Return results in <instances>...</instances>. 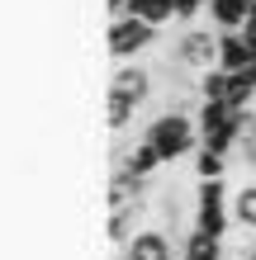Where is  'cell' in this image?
<instances>
[{
    "label": "cell",
    "mask_w": 256,
    "mask_h": 260,
    "mask_svg": "<svg viewBox=\"0 0 256 260\" xmlns=\"http://www.w3.org/2000/svg\"><path fill=\"white\" fill-rule=\"evenodd\" d=\"M147 142L161 151V161H180L200 142V123H194L190 114H180V109H166V114H157L152 123H147Z\"/></svg>",
    "instance_id": "6da1fadb"
},
{
    "label": "cell",
    "mask_w": 256,
    "mask_h": 260,
    "mask_svg": "<svg viewBox=\"0 0 256 260\" xmlns=\"http://www.w3.org/2000/svg\"><path fill=\"white\" fill-rule=\"evenodd\" d=\"M214 62H218V38L209 34V28H185V38H180L176 52H171V67L200 76V71H209Z\"/></svg>",
    "instance_id": "7a4b0ae2"
},
{
    "label": "cell",
    "mask_w": 256,
    "mask_h": 260,
    "mask_svg": "<svg viewBox=\"0 0 256 260\" xmlns=\"http://www.w3.org/2000/svg\"><path fill=\"white\" fill-rule=\"evenodd\" d=\"M152 38H157V24L138 19V14H119V19L109 24V52L119 57V62L133 57V52H143Z\"/></svg>",
    "instance_id": "3957f363"
},
{
    "label": "cell",
    "mask_w": 256,
    "mask_h": 260,
    "mask_svg": "<svg viewBox=\"0 0 256 260\" xmlns=\"http://www.w3.org/2000/svg\"><path fill=\"white\" fill-rule=\"evenodd\" d=\"M124 260H176L171 227H166V232H161V227H143V232H133L128 246H124Z\"/></svg>",
    "instance_id": "277c9868"
},
{
    "label": "cell",
    "mask_w": 256,
    "mask_h": 260,
    "mask_svg": "<svg viewBox=\"0 0 256 260\" xmlns=\"http://www.w3.org/2000/svg\"><path fill=\"white\" fill-rule=\"evenodd\" d=\"M214 67H223V71L256 67L251 43H247V34H242V28H223V34H218V62H214Z\"/></svg>",
    "instance_id": "5b68a950"
},
{
    "label": "cell",
    "mask_w": 256,
    "mask_h": 260,
    "mask_svg": "<svg viewBox=\"0 0 256 260\" xmlns=\"http://www.w3.org/2000/svg\"><path fill=\"white\" fill-rule=\"evenodd\" d=\"M109 90H124V95H133L138 104H147V95H152V71L147 67H119Z\"/></svg>",
    "instance_id": "8992f818"
},
{
    "label": "cell",
    "mask_w": 256,
    "mask_h": 260,
    "mask_svg": "<svg viewBox=\"0 0 256 260\" xmlns=\"http://www.w3.org/2000/svg\"><path fill=\"white\" fill-rule=\"evenodd\" d=\"M251 5H256V0H209V19L218 24V34H223V28H242Z\"/></svg>",
    "instance_id": "52a82bcc"
},
{
    "label": "cell",
    "mask_w": 256,
    "mask_h": 260,
    "mask_svg": "<svg viewBox=\"0 0 256 260\" xmlns=\"http://www.w3.org/2000/svg\"><path fill=\"white\" fill-rule=\"evenodd\" d=\"M251 95H256V67H242V71H228V95H223V100H228V104H233L237 114H242L247 104H251Z\"/></svg>",
    "instance_id": "ba28073f"
},
{
    "label": "cell",
    "mask_w": 256,
    "mask_h": 260,
    "mask_svg": "<svg viewBox=\"0 0 256 260\" xmlns=\"http://www.w3.org/2000/svg\"><path fill=\"white\" fill-rule=\"evenodd\" d=\"M124 14H138V19L147 24H157V28H166L176 19V0H128V10Z\"/></svg>",
    "instance_id": "9c48e42d"
},
{
    "label": "cell",
    "mask_w": 256,
    "mask_h": 260,
    "mask_svg": "<svg viewBox=\"0 0 256 260\" xmlns=\"http://www.w3.org/2000/svg\"><path fill=\"white\" fill-rule=\"evenodd\" d=\"M233 227H242V232H256V185H242L233 194Z\"/></svg>",
    "instance_id": "30bf717a"
},
{
    "label": "cell",
    "mask_w": 256,
    "mask_h": 260,
    "mask_svg": "<svg viewBox=\"0 0 256 260\" xmlns=\"http://www.w3.org/2000/svg\"><path fill=\"white\" fill-rule=\"evenodd\" d=\"M233 114H237V109H233L228 100H200V109H194V123H200V137H204V133H214L218 123H228Z\"/></svg>",
    "instance_id": "8fae6325"
},
{
    "label": "cell",
    "mask_w": 256,
    "mask_h": 260,
    "mask_svg": "<svg viewBox=\"0 0 256 260\" xmlns=\"http://www.w3.org/2000/svg\"><path fill=\"white\" fill-rule=\"evenodd\" d=\"M157 166H161V151H157V147L143 137V142L128 151V166H124V171H128V175H138V180H147V175L157 171Z\"/></svg>",
    "instance_id": "7c38bea8"
},
{
    "label": "cell",
    "mask_w": 256,
    "mask_h": 260,
    "mask_svg": "<svg viewBox=\"0 0 256 260\" xmlns=\"http://www.w3.org/2000/svg\"><path fill=\"white\" fill-rule=\"evenodd\" d=\"M180 260H228V255H223V241H214V237H204V232H194V227H190L185 255H180Z\"/></svg>",
    "instance_id": "4fadbf2b"
},
{
    "label": "cell",
    "mask_w": 256,
    "mask_h": 260,
    "mask_svg": "<svg viewBox=\"0 0 256 260\" xmlns=\"http://www.w3.org/2000/svg\"><path fill=\"white\" fill-rule=\"evenodd\" d=\"M223 171H228V156L214 147H200L194 151V180H223Z\"/></svg>",
    "instance_id": "5bb4252c"
},
{
    "label": "cell",
    "mask_w": 256,
    "mask_h": 260,
    "mask_svg": "<svg viewBox=\"0 0 256 260\" xmlns=\"http://www.w3.org/2000/svg\"><path fill=\"white\" fill-rule=\"evenodd\" d=\"M237 156L247 171H256V114L242 109V133H237Z\"/></svg>",
    "instance_id": "9a60e30c"
},
{
    "label": "cell",
    "mask_w": 256,
    "mask_h": 260,
    "mask_svg": "<svg viewBox=\"0 0 256 260\" xmlns=\"http://www.w3.org/2000/svg\"><path fill=\"white\" fill-rule=\"evenodd\" d=\"M138 114V100L133 95H124V90H109V128L114 133H124V123Z\"/></svg>",
    "instance_id": "2e32d148"
},
{
    "label": "cell",
    "mask_w": 256,
    "mask_h": 260,
    "mask_svg": "<svg viewBox=\"0 0 256 260\" xmlns=\"http://www.w3.org/2000/svg\"><path fill=\"white\" fill-rule=\"evenodd\" d=\"M200 10H209V0H176V24H194Z\"/></svg>",
    "instance_id": "e0dca14e"
}]
</instances>
